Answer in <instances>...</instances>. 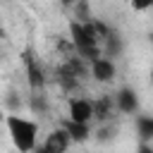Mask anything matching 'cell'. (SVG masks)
Masks as SVG:
<instances>
[{
  "instance_id": "7c38bea8",
  "label": "cell",
  "mask_w": 153,
  "mask_h": 153,
  "mask_svg": "<svg viewBox=\"0 0 153 153\" xmlns=\"http://www.w3.org/2000/svg\"><path fill=\"white\" fill-rule=\"evenodd\" d=\"M151 81H153V65H151Z\"/></svg>"
},
{
  "instance_id": "ba28073f",
  "label": "cell",
  "mask_w": 153,
  "mask_h": 153,
  "mask_svg": "<svg viewBox=\"0 0 153 153\" xmlns=\"http://www.w3.org/2000/svg\"><path fill=\"white\" fill-rule=\"evenodd\" d=\"M131 7H134L136 12H146V10L153 7V0H131Z\"/></svg>"
},
{
  "instance_id": "8992f818",
  "label": "cell",
  "mask_w": 153,
  "mask_h": 153,
  "mask_svg": "<svg viewBox=\"0 0 153 153\" xmlns=\"http://www.w3.org/2000/svg\"><path fill=\"white\" fill-rule=\"evenodd\" d=\"M62 127L69 131L72 141H79V143H84V141H88V136H91V127H88V124H81V122H72V120H67Z\"/></svg>"
},
{
  "instance_id": "8fae6325",
  "label": "cell",
  "mask_w": 153,
  "mask_h": 153,
  "mask_svg": "<svg viewBox=\"0 0 153 153\" xmlns=\"http://www.w3.org/2000/svg\"><path fill=\"white\" fill-rule=\"evenodd\" d=\"M62 2H65V5H72V2H74V0H62Z\"/></svg>"
},
{
  "instance_id": "277c9868",
  "label": "cell",
  "mask_w": 153,
  "mask_h": 153,
  "mask_svg": "<svg viewBox=\"0 0 153 153\" xmlns=\"http://www.w3.org/2000/svg\"><path fill=\"white\" fill-rule=\"evenodd\" d=\"M69 143H72V136H69V131H67L65 127L53 129V131L45 136V141H43V146H45L48 153H67Z\"/></svg>"
},
{
  "instance_id": "5b68a950",
  "label": "cell",
  "mask_w": 153,
  "mask_h": 153,
  "mask_svg": "<svg viewBox=\"0 0 153 153\" xmlns=\"http://www.w3.org/2000/svg\"><path fill=\"white\" fill-rule=\"evenodd\" d=\"M115 108L120 110V112H134L136 108H139V100H136V93L131 91V88H120L117 91V96H115Z\"/></svg>"
},
{
  "instance_id": "52a82bcc",
  "label": "cell",
  "mask_w": 153,
  "mask_h": 153,
  "mask_svg": "<svg viewBox=\"0 0 153 153\" xmlns=\"http://www.w3.org/2000/svg\"><path fill=\"white\" fill-rule=\"evenodd\" d=\"M136 129H139V136L141 141H151L153 139V117H139L136 120Z\"/></svg>"
},
{
  "instance_id": "9c48e42d",
  "label": "cell",
  "mask_w": 153,
  "mask_h": 153,
  "mask_svg": "<svg viewBox=\"0 0 153 153\" xmlns=\"http://www.w3.org/2000/svg\"><path fill=\"white\" fill-rule=\"evenodd\" d=\"M136 153H153V143H151V141H139Z\"/></svg>"
},
{
  "instance_id": "3957f363",
  "label": "cell",
  "mask_w": 153,
  "mask_h": 153,
  "mask_svg": "<svg viewBox=\"0 0 153 153\" xmlns=\"http://www.w3.org/2000/svg\"><path fill=\"white\" fill-rule=\"evenodd\" d=\"M91 76L96 79V81H100V84H108V81H112L115 79V74H117V67H115V62L110 60V57H96V60H91Z\"/></svg>"
},
{
  "instance_id": "6da1fadb",
  "label": "cell",
  "mask_w": 153,
  "mask_h": 153,
  "mask_svg": "<svg viewBox=\"0 0 153 153\" xmlns=\"http://www.w3.org/2000/svg\"><path fill=\"white\" fill-rule=\"evenodd\" d=\"M5 127H7L12 146L19 153H33V148L38 146V124L33 120L22 117V115H7Z\"/></svg>"
},
{
  "instance_id": "4fadbf2b",
  "label": "cell",
  "mask_w": 153,
  "mask_h": 153,
  "mask_svg": "<svg viewBox=\"0 0 153 153\" xmlns=\"http://www.w3.org/2000/svg\"><path fill=\"white\" fill-rule=\"evenodd\" d=\"M151 43H153V33H151Z\"/></svg>"
},
{
  "instance_id": "7a4b0ae2",
  "label": "cell",
  "mask_w": 153,
  "mask_h": 153,
  "mask_svg": "<svg viewBox=\"0 0 153 153\" xmlns=\"http://www.w3.org/2000/svg\"><path fill=\"white\" fill-rule=\"evenodd\" d=\"M67 115L72 122H81V124H91V120L96 117V110H93V103L88 98H81V96H72L67 100Z\"/></svg>"
},
{
  "instance_id": "30bf717a",
  "label": "cell",
  "mask_w": 153,
  "mask_h": 153,
  "mask_svg": "<svg viewBox=\"0 0 153 153\" xmlns=\"http://www.w3.org/2000/svg\"><path fill=\"white\" fill-rule=\"evenodd\" d=\"M33 153H48V151H45V146L41 143V146H36V148H33Z\"/></svg>"
}]
</instances>
